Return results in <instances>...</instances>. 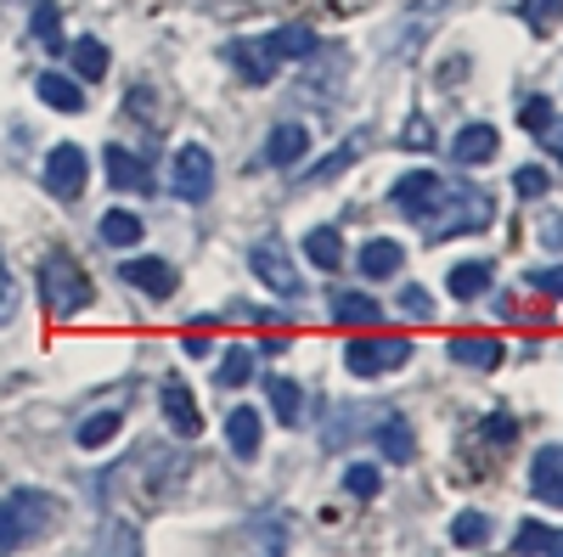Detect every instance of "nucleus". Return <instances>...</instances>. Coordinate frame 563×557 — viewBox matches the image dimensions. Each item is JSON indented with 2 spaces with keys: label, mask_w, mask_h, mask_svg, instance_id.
<instances>
[{
  "label": "nucleus",
  "mask_w": 563,
  "mask_h": 557,
  "mask_svg": "<svg viewBox=\"0 0 563 557\" xmlns=\"http://www.w3.org/2000/svg\"><path fill=\"white\" fill-rule=\"evenodd\" d=\"M389 203L417 220L429 231V243H445V237H474L496 220V198L474 180H445L434 169H411L389 186Z\"/></svg>",
  "instance_id": "nucleus-1"
},
{
  "label": "nucleus",
  "mask_w": 563,
  "mask_h": 557,
  "mask_svg": "<svg viewBox=\"0 0 563 557\" xmlns=\"http://www.w3.org/2000/svg\"><path fill=\"white\" fill-rule=\"evenodd\" d=\"M34 276H40V304H45V315H52V321H68V315L90 310V299H97V288H90V276L79 270V259L63 254V248L45 254Z\"/></svg>",
  "instance_id": "nucleus-2"
},
{
  "label": "nucleus",
  "mask_w": 563,
  "mask_h": 557,
  "mask_svg": "<svg viewBox=\"0 0 563 557\" xmlns=\"http://www.w3.org/2000/svg\"><path fill=\"white\" fill-rule=\"evenodd\" d=\"M52 524H57V495H45V490H12L7 501H0V552H18V546L40 541Z\"/></svg>",
  "instance_id": "nucleus-3"
},
{
  "label": "nucleus",
  "mask_w": 563,
  "mask_h": 557,
  "mask_svg": "<svg viewBox=\"0 0 563 557\" xmlns=\"http://www.w3.org/2000/svg\"><path fill=\"white\" fill-rule=\"evenodd\" d=\"M411 360V338H384V333H361L344 344V366L350 378H389L395 366Z\"/></svg>",
  "instance_id": "nucleus-4"
},
{
  "label": "nucleus",
  "mask_w": 563,
  "mask_h": 557,
  "mask_svg": "<svg viewBox=\"0 0 563 557\" xmlns=\"http://www.w3.org/2000/svg\"><path fill=\"white\" fill-rule=\"evenodd\" d=\"M169 192L180 203H209L214 198V153L203 142H186L169 164Z\"/></svg>",
  "instance_id": "nucleus-5"
},
{
  "label": "nucleus",
  "mask_w": 563,
  "mask_h": 557,
  "mask_svg": "<svg viewBox=\"0 0 563 557\" xmlns=\"http://www.w3.org/2000/svg\"><path fill=\"white\" fill-rule=\"evenodd\" d=\"M249 270L260 276L276 299H305V276L294 270L288 243H282V237H260V243L249 248Z\"/></svg>",
  "instance_id": "nucleus-6"
},
{
  "label": "nucleus",
  "mask_w": 563,
  "mask_h": 557,
  "mask_svg": "<svg viewBox=\"0 0 563 557\" xmlns=\"http://www.w3.org/2000/svg\"><path fill=\"white\" fill-rule=\"evenodd\" d=\"M85 180H90V158H85L79 142H57L52 153H45V192L52 198L74 203L85 192Z\"/></svg>",
  "instance_id": "nucleus-7"
},
{
  "label": "nucleus",
  "mask_w": 563,
  "mask_h": 557,
  "mask_svg": "<svg viewBox=\"0 0 563 557\" xmlns=\"http://www.w3.org/2000/svg\"><path fill=\"white\" fill-rule=\"evenodd\" d=\"M158 405H164V423H169L180 439H198V434H203V411H198V394L186 389L180 378H164V383H158Z\"/></svg>",
  "instance_id": "nucleus-8"
},
{
  "label": "nucleus",
  "mask_w": 563,
  "mask_h": 557,
  "mask_svg": "<svg viewBox=\"0 0 563 557\" xmlns=\"http://www.w3.org/2000/svg\"><path fill=\"white\" fill-rule=\"evenodd\" d=\"M445 147H451V164H462V169H479V164H490V158H496L501 135H496V124H462Z\"/></svg>",
  "instance_id": "nucleus-9"
},
{
  "label": "nucleus",
  "mask_w": 563,
  "mask_h": 557,
  "mask_svg": "<svg viewBox=\"0 0 563 557\" xmlns=\"http://www.w3.org/2000/svg\"><path fill=\"white\" fill-rule=\"evenodd\" d=\"M119 276L135 293H147V299H175V288H180V276L169 270V259H124Z\"/></svg>",
  "instance_id": "nucleus-10"
},
{
  "label": "nucleus",
  "mask_w": 563,
  "mask_h": 557,
  "mask_svg": "<svg viewBox=\"0 0 563 557\" xmlns=\"http://www.w3.org/2000/svg\"><path fill=\"white\" fill-rule=\"evenodd\" d=\"M445 355H451V366L496 371V366L507 360V344H501V338H485V333H456V338H445Z\"/></svg>",
  "instance_id": "nucleus-11"
},
{
  "label": "nucleus",
  "mask_w": 563,
  "mask_h": 557,
  "mask_svg": "<svg viewBox=\"0 0 563 557\" xmlns=\"http://www.w3.org/2000/svg\"><path fill=\"white\" fill-rule=\"evenodd\" d=\"M260 52L282 68V63H299V57H316V34L305 23H282V29H265V40H254Z\"/></svg>",
  "instance_id": "nucleus-12"
},
{
  "label": "nucleus",
  "mask_w": 563,
  "mask_h": 557,
  "mask_svg": "<svg viewBox=\"0 0 563 557\" xmlns=\"http://www.w3.org/2000/svg\"><path fill=\"white\" fill-rule=\"evenodd\" d=\"M519 119H525V130L536 135V142L558 158V169H563V119H558L552 97H530V102L519 108Z\"/></svg>",
  "instance_id": "nucleus-13"
},
{
  "label": "nucleus",
  "mask_w": 563,
  "mask_h": 557,
  "mask_svg": "<svg viewBox=\"0 0 563 557\" xmlns=\"http://www.w3.org/2000/svg\"><path fill=\"white\" fill-rule=\"evenodd\" d=\"M530 490H536V501H547V506H558V513H563V445H541L536 450Z\"/></svg>",
  "instance_id": "nucleus-14"
},
{
  "label": "nucleus",
  "mask_w": 563,
  "mask_h": 557,
  "mask_svg": "<svg viewBox=\"0 0 563 557\" xmlns=\"http://www.w3.org/2000/svg\"><path fill=\"white\" fill-rule=\"evenodd\" d=\"M102 164H108V186H113V192H135V198H141V192H153L147 164H141L130 147H119V142H113V147L102 153Z\"/></svg>",
  "instance_id": "nucleus-15"
},
{
  "label": "nucleus",
  "mask_w": 563,
  "mask_h": 557,
  "mask_svg": "<svg viewBox=\"0 0 563 557\" xmlns=\"http://www.w3.org/2000/svg\"><path fill=\"white\" fill-rule=\"evenodd\" d=\"M310 153V130L305 124H271V135H265V164L271 169H294L299 158Z\"/></svg>",
  "instance_id": "nucleus-16"
},
{
  "label": "nucleus",
  "mask_w": 563,
  "mask_h": 557,
  "mask_svg": "<svg viewBox=\"0 0 563 557\" xmlns=\"http://www.w3.org/2000/svg\"><path fill=\"white\" fill-rule=\"evenodd\" d=\"M260 439H265L260 411H254V405H231V411H225V445H231V456L254 461V456H260Z\"/></svg>",
  "instance_id": "nucleus-17"
},
{
  "label": "nucleus",
  "mask_w": 563,
  "mask_h": 557,
  "mask_svg": "<svg viewBox=\"0 0 563 557\" xmlns=\"http://www.w3.org/2000/svg\"><path fill=\"white\" fill-rule=\"evenodd\" d=\"M361 276H372V282H384V276H400L406 270V248L395 243V237H372V243H361Z\"/></svg>",
  "instance_id": "nucleus-18"
},
{
  "label": "nucleus",
  "mask_w": 563,
  "mask_h": 557,
  "mask_svg": "<svg viewBox=\"0 0 563 557\" xmlns=\"http://www.w3.org/2000/svg\"><path fill=\"white\" fill-rule=\"evenodd\" d=\"M490 276H496V270H490L485 259H462V265H451V276H445V293L462 299V304H467V299H485V293H490Z\"/></svg>",
  "instance_id": "nucleus-19"
},
{
  "label": "nucleus",
  "mask_w": 563,
  "mask_h": 557,
  "mask_svg": "<svg viewBox=\"0 0 563 557\" xmlns=\"http://www.w3.org/2000/svg\"><path fill=\"white\" fill-rule=\"evenodd\" d=\"M34 90H40V102L52 108V113H85V90H79V79H68V74H40Z\"/></svg>",
  "instance_id": "nucleus-20"
},
{
  "label": "nucleus",
  "mask_w": 563,
  "mask_h": 557,
  "mask_svg": "<svg viewBox=\"0 0 563 557\" xmlns=\"http://www.w3.org/2000/svg\"><path fill=\"white\" fill-rule=\"evenodd\" d=\"M265 400H271V411H276L282 428H299V423H305V389H299L294 378H265Z\"/></svg>",
  "instance_id": "nucleus-21"
},
{
  "label": "nucleus",
  "mask_w": 563,
  "mask_h": 557,
  "mask_svg": "<svg viewBox=\"0 0 563 557\" xmlns=\"http://www.w3.org/2000/svg\"><path fill=\"white\" fill-rule=\"evenodd\" d=\"M225 63L238 68V74H243L249 85H271V79H276V63H271V57L260 52L254 40H231V45H225Z\"/></svg>",
  "instance_id": "nucleus-22"
},
{
  "label": "nucleus",
  "mask_w": 563,
  "mask_h": 557,
  "mask_svg": "<svg viewBox=\"0 0 563 557\" xmlns=\"http://www.w3.org/2000/svg\"><path fill=\"white\" fill-rule=\"evenodd\" d=\"M512 552H525V557H563V530H552L541 519H525L519 535H512Z\"/></svg>",
  "instance_id": "nucleus-23"
},
{
  "label": "nucleus",
  "mask_w": 563,
  "mask_h": 557,
  "mask_svg": "<svg viewBox=\"0 0 563 557\" xmlns=\"http://www.w3.org/2000/svg\"><path fill=\"white\" fill-rule=\"evenodd\" d=\"M119 428H124V411L119 405H102V411H90L85 423L74 428V439H79V450H102Z\"/></svg>",
  "instance_id": "nucleus-24"
},
{
  "label": "nucleus",
  "mask_w": 563,
  "mask_h": 557,
  "mask_svg": "<svg viewBox=\"0 0 563 557\" xmlns=\"http://www.w3.org/2000/svg\"><path fill=\"white\" fill-rule=\"evenodd\" d=\"M305 259H310L316 270H339V265H344V237H339L333 225L305 231Z\"/></svg>",
  "instance_id": "nucleus-25"
},
{
  "label": "nucleus",
  "mask_w": 563,
  "mask_h": 557,
  "mask_svg": "<svg viewBox=\"0 0 563 557\" xmlns=\"http://www.w3.org/2000/svg\"><path fill=\"white\" fill-rule=\"evenodd\" d=\"M378 450H384L389 461H400V468L417 456V439H411V428L400 423L395 411H384V416H378Z\"/></svg>",
  "instance_id": "nucleus-26"
},
{
  "label": "nucleus",
  "mask_w": 563,
  "mask_h": 557,
  "mask_svg": "<svg viewBox=\"0 0 563 557\" xmlns=\"http://www.w3.org/2000/svg\"><path fill=\"white\" fill-rule=\"evenodd\" d=\"M333 315L344 321V327H372V321H384V304L372 293H333Z\"/></svg>",
  "instance_id": "nucleus-27"
},
{
  "label": "nucleus",
  "mask_w": 563,
  "mask_h": 557,
  "mask_svg": "<svg viewBox=\"0 0 563 557\" xmlns=\"http://www.w3.org/2000/svg\"><path fill=\"white\" fill-rule=\"evenodd\" d=\"M141 237H147L141 214H130V209H108V214H102V243H108V248H135Z\"/></svg>",
  "instance_id": "nucleus-28"
},
{
  "label": "nucleus",
  "mask_w": 563,
  "mask_h": 557,
  "mask_svg": "<svg viewBox=\"0 0 563 557\" xmlns=\"http://www.w3.org/2000/svg\"><path fill=\"white\" fill-rule=\"evenodd\" d=\"M68 57H74V74H79V79H90V85H97V79L108 74V45H102V40H90V34L68 45Z\"/></svg>",
  "instance_id": "nucleus-29"
},
{
  "label": "nucleus",
  "mask_w": 563,
  "mask_h": 557,
  "mask_svg": "<svg viewBox=\"0 0 563 557\" xmlns=\"http://www.w3.org/2000/svg\"><path fill=\"white\" fill-rule=\"evenodd\" d=\"M249 378H254V349H243V344L225 349L220 366H214V383H220V389H243Z\"/></svg>",
  "instance_id": "nucleus-30"
},
{
  "label": "nucleus",
  "mask_w": 563,
  "mask_h": 557,
  "mask_svg": "<svg viewBox=\"0 0 563 557\" xmlns=\"http://www.w3.org/2000/svg\"><path fill=\"white\" fill-rule=\"evenodd\" d=\"M29 34L45 45V52H63V12L52 7V0H40L34 18H29Z\"/></svg>",
  "instance_id": "nucleus-31"
},
{
  "label": "nucleus",
  "mask_w": 563,
  "mask_h": 557,
  "mask_svg": "<svg viewBox=\"0 0 563 557\" xmlns=\"http://www.w3.org/2000/svg\"><path fill=\"white\" fill-rule=\"evenodd\" d=\"M361 153H366V130H355V135H350V142H344V147H339L333 158H321L310 180H316V186H321V180H339V175H344V169H350V164H355Z\"/></svg>",
  "instance_id": "nucleus-32"
},
{
  "label": "nucleus",
  "mask_w": 563,
  "mask_h": 557,
  "mask_svg": "<svg viewBox=\"0 0 563 557\" xmlns=\"http://www.w3.org/2000/svg\"><path fill=\"white\" fill-rule=\"evenodd\" d=\"M485 541H490V519H485V513H474V506H467V513L451 519V546H485Z\"/></svg>",
  "instance_id": "nucleus-33"
},
{
  "label": "nucleus",
  "mask_w": 563,
  "mask_h": 557,
  "mask_svg": "<svg viewBox=\"0 0 563 557\" xmlns=\"http://www.w3.org/2000/svg\"><path fill=\"white\" fill-rule=\"evenodd\" d=\"M344 490H350L355 501H372V495L384 490V474L372 468V461H350V468H344Z\"/></svg>",
  "instance_id": "nucleus-34"
},
{
  "label": "nucleus",
  "mask_w": 563,
  "mask_h": 557,
  "mask_svg": "<svg viewBox=\"0 0 563 557\" xmlns=\"http://www.w3.org/2000/svg\"><path fill=\"white\" fill-rule=\"evenodd\" d=\"M519 12H525V23L536 34H552L563 23V0H519Z\"/></svg>",
  "instance_id": "nucleus-35"
},
{
  "label": "nucleus",
  "mask_w": 563,
  "mask_h": 557,
  "mask_svg": "<svg viewBox=\"0 0 563 557\" xmlns=\"http://www.w3.org/2000/svg\"><path fill=\"white\" fill-rule=\"evenodd\" d=\"M18 304H23V293H18V276H12L7 254H0V327H12V321H18Z\"/></svg>",
  "instance_id": "nucleus-36"
},
{
  "label": "nucleus",
  "mask_w": 563,
  "mask_h": 557,
  "mask_svg": "<svg viewBox=\"0 0 563 557\" xmlns=\"http://www.w3.org/2000/svg\"><path fill=\"white\" fill-rule=\"evenodd\" d=\"M512 186H519V198H547V192H552V175L536 169V164H525L519 175H512Z\"/></svg>",
  "instance_id": "nucleus-37"
},
{
  "label": "nucleus",
  "mask_w": 563,
  "mask_h": 557,
  "mask_svg": "<svg viewBox=\"0 0 563 557\" xmlns=\"http://www.w3.org/2000/svg\"><path fill=\"white\" fill-rule=\"evenodd\" d=\"M530 288L547 293V299H563V265H541V270H530Z\"/></svg>",
  "instance_id": "nucleus-38"
},
{
  "label": "nucleus",
  "mask_w": 563,
  "mask_h": 557,
  "mask_svg": "<svg viewBox=\"0 0 563 557\" xmlns=\"http://www.w3.org/2000/svg\"><path fill=\"white\" fill-rule=\"evenodd\" d=\"M479 434H485V439H496V445H512V439H519V423L496 411V416H485V423H479Z\"/></svg>",
  "instance_id": "nucleus-39"
},
{
  "label": "nucleus",
  "mask_w": 563,
  "mask_h": 557,
  "mask_svg": "<svg viewBox=\"0 0 563 557\" xmlns=\"http://www.w3.org/2000/svg\"><path fill=\"white\" fill-rule=\"evenodd\" d=\"M400 315H417V321H429V315H434V299L422 293V288H400Z\"/></svg>",
  "instance_id": "nucleus-40"
},
{
  "label": "nucleus",
  "mask_w": 563,
  "mask_h": 557,
  "mask_svg": "<svg viewBox=\"0 0 563 557\" xmlns=\"http://www.w3.org/2000/svg\"><path fill=\"white\" fill-rule=\"evenodd\" d=\"M400 147H434V130H429V119H422V113H417V119L406 124V135H400Z\"/></svg>",
  "instance_id": "nucleus-41"
},
{
  "label": "nucleus",
  "mask_w": 563,
  "mask_h": 557,
  "mask_svg": "<svg viewBox=\"0 0 563 557\" xmlns=\"http://www.w3.org/2000/svg\"><path fill=\"white\" fill-rule=\"evenodd\" d=\"M102 552H141V535H135V530H124V524H113Z\"/></svg>",
  "instance_id": "nucleus-42"
},
{
  "label": "nucleus",
  "mask_w": 563,
  "mask_h": 557,
  "mask_svg": "<svg viewBox=\"0 0 563 557\" xmlns=\"http://www.w3.org/2000/svg\"><path fill=\"white\" fill-rule=\"evenodd\" d=\"M541 243H547V248H563V214H552V220L541 225Z\"/></svg>",
  "instance_id": "nucleus-43"
},
{
  "label": "nucleus",
  "mask_w": 563,
  "mask_h": 557,
  "mask_svg": "<svg viewBox=\"0 0 563 557\" xmlns=\"http://www.w3.org/2000/svg\"><path fill=\"white\" fill-rule=\"evenodd\" d=\"M186 355H209V338L203 333H186Z\"/></svg>",
  "instance_id": "nucleus-44"
},
{
  "label": "nucleus",
  "mask_w": 563,
  "mask_h": 557,
  "mask_svg": "<svg viewBox=\"0 0 563 557\" xmlns=\"http://www.w3.org/2000/svg\"><path fill=\"white\" fill-rule=\"evenodd\" d=\"M214 7H225V0H214Z\"/></svg>",
  "instance_id": "nucleus-45"
}]
</instances>
